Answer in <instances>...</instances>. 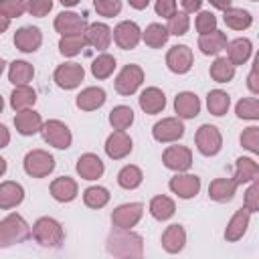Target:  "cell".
<instances>
[{"instance_id": "6da1fadb", "label": "cell", "mask_w": 259, "mask_h": 259, "mask_svg": "<svg viewBox=\"0 0 259 259\" xmlns=\"http://www.w3.org/2000/svg\"><path fill=\"white\" fill-rule=\"evenodd\" d=\"M107 253L113 257H142L144 253V239L130 229H117L107 237Z\"/></svg>"}, {"instance_id": "7a4b0ae2", "label": "cell", "mask_w": 259, "mask_h": 259, "mask_svg": "<svg viewBox=\"0 0 259 259\" xmlns=\"http://www.w3.org/2000/svg\"><path fill=\"white\" fill-rule=\"evenodd\" d=\"M30 235L34 237V241L42 247H49V249H57L61 247L63 239H65V231L61 227L59 221L51 219V217H40L34 225H32V231Z\"/></svg>"}, {"instance_id": "3957f363", "label": "cell", "mask_w": 259, "mask_h": 259, "mask_svg": "<svg viewBox=\"0 0 259 259\" xmlns=\"http://www.w3.org/2000/svg\"><path fill=\"white\" fill-rule=\"evenodd\" d=\"M28 237H30V227L20 214L12 212L0 221V247H10L16 243H22Z\"/></svg>"}, {"instance_id": "277c9868", "label": "cell", "mask_w": 259, "mask_h": 259, "mask_svg": "<svg viewBox=\"0 0 259 259\" xmlns=\"http://www.w3.org/2000/svg\"><path fill=\"white\" fill-rule=\"evenodd\" d=\"M40 134H42V140H45L49 146L57 148V150H67V148L71 146V142H73L71 130H69L63 121H59V119H49V121H45L42 127H40Z\"/></svg>"}, {"instance_id": "5b68a950", "label": "cell", "mask_w": 259, "mask_h": 259, "mask_svg": "<svg viewBox=\"0 0 259 259\" xmlns=\"http://www.w3.org/2000/svg\"><path fill=\"white\" fill-rule=\"evenodd\" d=\"M55 170V158L45 150H30L24 156V172L32 178H45Z\"/></svg>"}, {"instance_id": "8992f818", "label": "cell", "mask_w": 259, "mask_h": 259, "mask_svg": "<svg viewBox=\"0 0 259 259\" xmlns=\"http://www.w3.org/2000/svg\"><path fill=\"white\" fill-rule=\"evenodd\" d=\"M194 142L202 156H217L223 148V136H221L219 127H214L210 123H204L196 130Z\"/></svg>"}, {"instance_id": "52a82bcc", "label": "cell", "mask_w": 259, "mask_h": 259, "mask_svg": "<svg viewBox=\"0 0 259 259\" xmlns=\"http://www.w3.org/2000/svg\"><path fill=\"white\" fill-rule=\"evenodd\" d=\"M144 83V71L138 65H125L115 77V91L119 95H132Z\"/></svg>"}, {"instance_id": "ba28073f", "label": "cell", "mask_w": 259, "mask_h": 259, "mask_svg": "<svg viewBox=\"0 0 259 259\" xmlns=\"http://www.w3.org/2000/svg\"><path fill=\"white\" fill-rule=\"evenodd\" d=\"M111 34H113L115 45H117L119 49H123V51L136 49L138 42H140V38H142V30H140V26H138L134 20H123V22H119V24L111 30Z\"/></svg>"}, {"instance_id": "9c48e42d", "label": "cell", "mask_w": 259, "mask_h": 259, "mask_svg": "<svg viewBox=\"0 0 259 259\" xmlns=\"http://www.w3.org/2000/svg\"><path fill=\"white\" fill-rule=\"evenodd\" d=\"M83 77H85V69L79 63H63L55 69V75H53L55 83L61 89H75L77 85H81Z\"/></svg>"}, {"instance_id": "30bf717a", "label": "cell", "mask_w": 259, "mask_h": 259, "mask_svg": "<svg viewBox=\"0 0 259 259\" xmlns=\"http://www.w3.org/2000/svg\"><path fill=\"white\" fill-rule=\"evenodd\" d=\"M144 214V204L140 202H127V204H119L113 212H111V223L117 229H132L140 223Z\"/></svg>"}, {"instance_id": "8fae6325", "label": "cell", "mask_w": 259, "mask_h": 259, "mask_svg": "<svg viewBox=\"0 0 259 259\" xmlns=\"http://www.w3.org/2000/svg\"><path fill=\"white\" fill-rule=\"evenodd\" d=\"M152 136L156 142L168 144V142H176L184 136V125L178 117H164L160 121L154 123L152 127Z\"/></svg>"}, {"instance_id": "7c38bea8", "label": "cell", "mask_w": 259, "mask_h": 259, "mask_svg": "<svg viewBox=\"0 0 259 259\" xmlns=\"http://www.w3.org/2000/svg\"><path fill=\"white\" fill-rule=\"evenodd\" d=\"M162 162L174 172H186L192 166V152L186 146H168L162 154Z\"/></svg>"}, {"instance_id": "4fadbf2b", "label": "cell", "mask_w": 259, "mask_h": 259, "mask_svg": "<svg viewBox=\"0 0 259 259\" xmlns=\"http://www.w3.org/2000/svg\"><path fill=\"white\" fill-rule=\"evenodd\" d=\"M192 59H194V57H192V49H190V47H186V45H176V47H172V49L168 51V55H166V65H168V69H170L172 73L184 75V73L190 71Z\"/></svg>"}, {"instance_id": "5bb4252c", "label": "cell", "mask_w": 259, "mask_h": 259, "mask_svg": "<svg viewBox=\"0 0 259 259\" xmlns=\"http://www.w3.org/2000/svg\"><path fill=\"white\" fill-rule=\"evenodd\" d=\"M168 186H170V190L176 196H180V198L186 200V198H194L198 194V190H200V178L194 176V174H176V176L170 178Z\"/></svg>"}, {"instance_id": "9a60e30c", "label": "cell", "mask_w": 259, "mask_h": 259, "mask_svg": "<svg viewBox=\"0 0 259 259\" xmlns=\"http://www.w3.org/2000/svg\"><path fill=\"white\" fill-rule=\"evenodd\" d=\"M85 28H87V22L77 12H61L55 18V30L61 36H65V34H83Z\"/></svg>"}, {"instance_id": "2e32d148", "label": "cell", "mask_w": 259, "mask_h": 259, "mask_svg": "<svg viewBox=\"0 0 259 259\" xmlns=\"http://www.w3.org/2000/svg\"><path fill=\"white\" fill-rule=\"evenodd\" d=\"M132 152V138L123 130H115L105 140V154L111 160H121Z\"/></svg>"}, {"instance_id": "e0dca14e", "label": "cell", "mask_w": 259, "mask_h": 259, "mask_svg": "<svg viewBox=\"0 0 259 259\" xmlns=\"http://www.w3.org/2000/svg\"><path fill=\"white\" fill-rule=\"evenodd\" d=\"M42 42L40 28L36 26H22L14 32V47L22 53H34Z\"/></svg>"}, {"instance_id": "ac0fdd59", "label": "cell", "mask_w": 259, "mask_h": 259, "mask_svg": "<svg viewBox=\"0 0 259 259\" xmlns=\"http://www.w3.org/2000/svg\"><path fill=\"white\" fill-rule=\"evenodd\" d=\"M140 107H142V111L144 113H148V115H156V113H160L164 107H166V95H164V91L162 89H158V87H148V89H144L142 93H140Z\"/></svg>"}, {"instance_id": "d6986e66", "label": "cell", "mask_w": 259, "mask_h": 259, "mask_svg": "<svg viewBox=\"0 0 259 259\" xmlns=\"http://www.w3.org/2000/svg\"><path fill=\"white\" fill-rule=\"evenodd\" d=\"M85 38H87V45H91L93 49H99V51H105L113 38L111 34V28L103 22H93V24H87L85 28Z\"/></svg>"}, {"instance_id": "ffe728a7", "label": "cell", "mask_w": 259, "mask_h": 259, "mask_svg": "<svg viewBox=\"0 0 259 259\" xmlns=\"http://www.w3.org/2000/svg\"><path fill=\"white\" fill-rule=\"evenodd\" d=\"M14 125H16V132L22 136H34L36 132H40L42 119H40V113H36L34 109H22V111H16Z\"/></svg>"}, {"instance_id": "44dd1931", "label": "cell", "mask_w": 259, "mask_h": 259, "mask_svg": "<svg viewBox=\"0 0 259 259\" xmlns=\"http://www.w3.org/2000/svg\"><path fill=\"white\" fill-rule=\"evenodd\" d=\"M174 111L178 113V117L192 119L200 113V99L190 91H182L174 99Z\"/></svg>"}, {"instance_id": "7402d4cb", "label": "cell", "mask_w": 259, "mask_h": 259, "mask_svg": "<svg viewBox=\"0 0 259 259\" xmlns=\"http://www.w3.org/2000/svg\"><path fill=\"white\" fill-rule=\"evenodd\" d=\"M249 219H251V212H249L245 206H241V208L231 217V221H229V225H227V229H225V239H227L229 243L239 241V239L245 235L247 227H249Z\"/></svg>"}, {"instance_id": "603a6c76", "label": "cell", "mask_w": 259, "mask_h": 259, "mask_svg": "<svg viewBox=\"0 0 259 259\" xmlns=\"http://www.w3.org/2000/svg\"><path fill=\"white\" fill-rule=\"evenodd\" d=\"M103 170H105V166H103L101 158L95 156V154H83L77 160V172L85 180H97V178H101Z\"/></svg>"}, {"instance_id": "cb8c5ba5", "label": "cell", "mask_w": 259, "mask_h": 259, "mask_svg": "<svg viewBox=\"0 0 259 259\" xmlns=\"http://www.w3.org/2000/svg\"><path fill=\"white\" fill-rule=\"evenodd\" d=\"M22 200H24V188L18 182L6 180L0 184V208L2 210L18 206Z\"/></svg>"}, {"instance_id": "d4e9b609", "label": "cell", "mask_w": 259, "mask_h": 259, "mask_svg": "<svg viewBox=\"0 0 259 259\" xmlns=\"http://www.w3.org/2000/svg\"><path fill=\"white\" fill-rule=\"evenodd\" d=\"M237 186L239 184L233 178H214L208 184V196L217 202H229V200H233Z\"/></svg>"}, {"instance_id": "484cf974", "label": "cell", "mask_w": 259, "mask_h": 259, "mask_svg": "<svg viewBox=\"0 0 259 259\" xmlns=\"http://www.w3.org/2000/svg\"><path fill=\"white\" fill-rule=\"evenodd\" d=\"M186 243V231L182 225H170L162 233V247L166 253H178L184 249Z\"/></svg>"}, {"instance_id": "4316f807", "label": "cell", "mask_w": 259, "mask_h": 259, "mask_svg": "<svg viewBox=\"0 0 259 259\" xmlns=\"http://www.w3.org/2000/svg\"><path fill=\"white\" fill-rule=\"evenodd\" d=\"M253 53V45L249 38H235L231 42H227V59L237 67V65H245L249 61Z\"/></svg>"}, {"instance_id": "83f0119b", "label": "cell", "mask_w": 259, "mask_h": 259, "mask_svg": "<svg viewBox=\"0 0 259 259\" xmlns=\"http://www.w3.org/2000/svg\"><path fill=\"white\" fill-rule=\"evenodd\" d=\"M77 107L83 109V111H93V109H99L103 103H105V91L101 87H85L77 99H75Z\"/></svg>"}, {"instance_id": "f1b7e54d", "label": "cell", "mask_w": 259, "mask_h": 259, "mask_svg": "<svg viewBox=\"0 0 259 259\" xmlns=\"http://www.w3.org/2000/svg\"><path fill=\"white\" fill-rule=\"evenodd\" d=\"M51 194L59 202H71L77 196V182L73 178H69V176L55 178L51 182Z\"/></svg>"}, {"instance_id": "f546056e", "label": "cell", "mask_w": 259, "mask_h": 259, "mask_svg": "<svg viewBox=\"0 0 259 259\" xmlns=\"http://www.w3.org/2000/svg\"><path fill=\"white\" fill-rule=\"evenodd\" d=\"M198 49L202 51V55H219L221 51L227 49V34L221 32V30H212V32L200 34Z\"/></svg>"}, {"instance_id": "4dcf8cb0", "label": "cell", "mask_w": 259, "mask_h": 259, "mask_svg": "<svg viewBox=\"0 0 259 259\" xmlns=\"http://www.w3.org/2000/svg\"><path fill=\"white\" fill-rule=\"evenodd\" d=\"M34 103H36V93L28 85H16L14 91L10 93V105H12L14 111L30 109Z\"/></svg>"}, {"instance_id": "1f68e13d", "label": "cell", "mask_w": 259, "mask_h": 259, "mask_svg": "<svg viewBox=\"0 0 259 259\" xmlns=\"http://www.w3.org/2000/svg\"><path fill=\"white\" fill-rule=\"evenodd\" d=\"M34 77V67L26 61H14L10 63L8 69V81L16 87V85H28V81H32Z\"/></svg>"}, {"instance_id": "d6a6232c", "label": "cell", "mask_w": 259, "mask_h": 259, "mask_svg": "<svg viewBox=\"0 0 259 259\" xmlns=\"http://www.w3.org/2000/svg\"><path fill=\"white\" fill-rule=\"evenodd\" d=\"M223 12H225V14H223L225 24H227L229 28H233V30H245V28H249L251 22H253L251 12H247V10H243V8H227V10H223Z\"/></svg>"}, {"instance_id": "836d02e7", "label": "cell", "mask_w": 259, "mask_h": 259, "mask_svg": "<svg viewBox=\"0 0 259 259\" xmlns=\"http://www.w3.org/2000/svg\"><path fill=\"white\" fill-rule=\"evenodd\" d=\"M257 176H259V166H257L255 160H251V158H239L235 162V176H233V180L237 184L251 182Z\"/></svg>"}, {"instance_id": "e575fe53", "label": "cell", "mask_w": 259, "mask_h": 259, "mask_svg": "<svg viewBox=\"0 0 259 259\" xmlns=\"http://www.w3.org/2000/svg\"><path fill=\"white\" fill-rule=\"evenodd\" d=\"M174 210H176V206H174V200L170 196L158 194L150 200V214L156 221H168L174 214Z\"/></svg>"}, {"instance_id": "d590c367", "label": "cell", "mask_w": 259, "mask_h": 259, "mask_svg": "<svg viewBox=\"0 0 259 259\" xmlns=\"http://www.w3.org/2000/svg\"><path fill=\"white\" fill-rule=\"evenodd\" d=\"M168 30H166V26H162V24H158V22H152V24H148L146 26V30L142 32V38H144V42L150 47V49H162L166 42H168Z\"/></svg>"}, {"instance_id": "8d00e7d4", "label": "cell", "mask_w": 259, "mask_h": 259, "mask_svg": "<svg viewBox=\"0 0 259 259\" xmlns=\"http://www.w3.org/2000/svg\"><path fill=\"white\" fill-rule=\"evenodd\" d=\"M208 73H210L212 81H217V83H229L235 77V65L227 57H217L214 63L210 65Z\"/></svg>"}, {"instance_id": "74e56055", "label": "cell", "mask_w": 259, "mask_h": 259, "mask_svg": "<svg viewBox=\"0 0 259 259\" xmlns=\"http://www.w3.org/2000/svg\"><path fill=\"white\" fill-rule=\"evenodd\" d=\"M87 47L85 34H65L59 40V53L63 57H75Z\"/></svg>"}, {"instance_id": "f35d334b", "label": "cell", "mask_w": 259, "mask_h": 259, "mask_svg": "<svg viewBox=\"0 0 259 259\" xmlns=\"http://www.w3.org/2000/svg\"><path fill=\"white\" fill-rule=\"evenodd\" d=\"M229 105H231L229 93H225V91H221V89L208 91V95H206V107H208V111H210L212 115H217V117L225 115V113L229 111Z\"/></svg>"}, {"instance_id": "ab89813d", "label": "cell", "mask_w": 259, "mask_h": 259, "mask_svg": "<svg viewBox=\"0 0 259 259\" xmlns=\"http://www.w3.org/2000/svg\"><path fill=\"white\" fill-rule=\"evenodd\" d=\"M142 180H144V174H142V170H140L138 166H134V164L123 166V168L119 170V174H117V184H119L121 188H125V190L138 188V186L142 184Z\"/></svg>"}, {"instance_id": "60d3db41", "label": "cell", "mask_w": 259, "mask_h": 259, "mask_svg": "<svg viewBox=\"0 0 259 259\" xmlns=\"http://www.w3.org/2000/svg\"><path fill=\"white\" fill-rule=\"evenodd\" d=\"M109 123L113 130H127L134 123V111L127 105H117L109 111Z\"/></svg>"}, {"instance_id": "b9f144b4", "label": "cell", "mask_w": 259, "mask_h": 259, "mask_svg": "<svg viewBox=\"0 0 259 259\" xmlns=\"http://www.w3.org/2000/svg\"><path fill=\"white\" fill-rule=\"evenodd\" d=\"M83 202L89 208H103L109 202V192L103 186H89L83 192Z\"/></svg>"}, {"instance_id": "7bdbcfd3", "label": "cell", "mask_w": 259, "mask_h": 259, "mask_svg": "<svg viewBox=\"0 0 259 259\" xmlns=\"http://www.w3.org/2000/svg\"><path fill=\"white\" fill-rule=\"evenodd\" d=\"M115 71V59L107 53H101L93 63H91V73L95 79H107Z\"/></svg>"}, {"instance_id": "ee69618b", "label": "cell", "mask_w": 259, "mask_h": 259, "mask_svg": "<svg viewBox=\"0 0 259 259\" xmlns=\"http://www.w3.org/2000/svg\"><path fill=\"white\" fill-rule=\"evenodd\" d=\"M235 113L241 119H259V101H257V97H243L235 105Z\"/></svg>"}, {"instance_id": "f6af8a7d", "label": "cell", "mask_w": 259, "mask_h": 259, "mask_svg": "<svg viewBox=\"0 0 259 259\" xmlns=\"http://www.w3.org/2000/svg\"><path fill=\"white\" fill-rule=\"evenodd\" d=\"M188 26H190V18H188V12H174L170 18H168V34H174V36H182L188 32Z\"/></svg>"}, {"instance_id": "bcb514c9", "label": "cell", "mask_w": 259, "mask_h": 259, "mask_svg": "<svg viewBox=\"0 0 259 259\" xmlns=\"http://www.w3.org/2000/svg\"><path fill=\"white\" fill-rule=\"evenodd\" d=\"M26 10V0H0V12L6 18H18Z\"/></svg>"}, {"instance_id": "7dc6e473", "label": "cell", "mask_w": 259, "mask_h": 259, "mask_svg": "<svg viewBox=\"0 0 259 259\" xmlns=\"http://www.w3.org/2000/svg\"><path fill=\"white\" fill-rule=\"evenodd\" d=\"M93 8L97 10V14L111 18L117 16L121 10V0H93Z\"/></svg>"}, {"instance_id": "c3c4849f", "label": "cell", "mask_w": 259, "mask_h": 259, "mask_svg": "<svg viewBox=\"0 0 259 259\" xmlns=\"http://www.w3.org/2000/svg\"><path fill=\"white\" fill-rule=\"evenodd\" d=\"M241 146L247 148L251 154H259V127L251 125V127L243 130V134H241Z\"/></svg>"}, {"instance_id": "681fc988", "label": "cell", "mask_w": 259, "mask_h": 259, "mask_svg": "<svg viewBox=\"0 0 259 259\" xmlns=\"http://www.w3.org/2000/svg\"><path fill=\"white\" fill-rule=\"evenodd\" d=\"M194 24H196V30H198L200 34L212 32V30H217V16H214L212 12H208V10H202V12H198Z\"/></svg>"}, {"instance_id": "f907efd6", "label": "cell", "mask_w": 259, "mask_h": 259, "mask_svg": "<svg viewBox=\"0 0 259 259\" xmlns=\"http://www.w3.org/2000/svg\"><path fill=\"white\" fill-rule=\"evenodd\" d=\"M51 8H53V0H26V10L30 16L42 18L51 12Z\"/></svg>"}, {"instance_id": "816d5d0a", "label": "cell", "mask_w": 259, "mask_h": 259, "mask_svg": "<svg viewBox=\"0 0 259 259\" xmlns=\"http://www.w3.org/2000/svg\"><path fill=\"white\" fill-rule=\"evenodd\" d=\"M245 208L249 212H257L259 210V184H257V178L251 180V186L245 192Z\"/></svg>"}, {"instance_id": "f5cc1de1", "label": "cell", "mask_w": 259, "mask_h": 259, "mask_svg": "<svg viewBox=\"0 0 259 259\" xmlns=\"http://www.w3.org/2000/svg\"><path fill=\"white\" fill-rule=\"evenodd\" d=\"M156 14L162 18H170L176 12V0H156Z\"/></svg>"}, {"instance_id": "db71d44e", "label": "cell", "mask_w": 259, "mask_h": 259, "mask_svg": "<svg viewBox=\"0 0 259 259\" xmlns=\"http://www.w3.org/2000/svg\"><path fill=\"white\" fill-rule=\"evenodd\" d=\"M180 4L184 8V12H196V10H200L202 0H180Z\"/></svg>"}, {"instance_id": "11a10c76", "label": "cell", "mask_w": 259, "mask_h": 259, "mask_svg": "<svg viewBox=\"0 0 259 259\" xmlns=\"http://www.w3.org/2000/svg\"><path fill=\"white\" fill-rule=\"evenodd\" d=\"M247 85H249V89H251V93H259V83H257V67H253V69H251V73H249V81H247Z\"/></svg>"}, {"instance_id": "9f6ffc18", "label": "cell", "mask_w": 259, "mask_h": 259, "mask_svg": "<svg viewBox=\"0 0 259 259\" xmlns=\"http://www.w3.org/2000/svg\"><path fill=\"white\" fill-rule=\"evenodd\" d=\"M10 142V132L6 130V125L0 123V148H6Z\"/></svg>"}, {"instance_id": "6f0895ef", "label": "cell", "mask_w": 259, "mask_h": 259, "mask_svg": "<svg viewBox=\"0 0 259 259\" xmlns=\"http://www.w3.org/2000/svg\"><path fill=\"white\" fill-rule=\"evenodd\" d=\"M214 8H219V10H227V8H231V2L233 0H208Z\"/></svg>"}, {"instance_id": "680465c9", "label": "cell", "mask_w": 259, "mask_h": 259, "mask_svg": "<svg viewBox=\"0 0 259 259\" xmlns=\"http://www.w3.org/2000/svg\"><path fill=\"white\" fill-rule=\"evenodd\" d=\"M127 2H130V6L136 8V10H144V8H148V4H150V0H127Z\"/></svg>"}, {"instance_id": "91938a15", "label": "cell", "mask_w": 259, "mask_h": 259, "mask_svg": "<svg viewBox=\"0 0 259 259\" xmlns=\"http://www.w3.org/2000/svg\"><path fill=\"white\" fill-rule=\"evenodd\" d=\"M8 26H10V18H6V16L0 12V34H2L4 30H8Z\"/></svg>"}, {"instance_id": "94428289", "label": "cell", "mask_w": 259, "mask_h": 259, "mask_svg": "<svg viewBox=\"0 0 259 259\" xmlns=\"http://www.w3.org/2000/svg\"><path fill=\"white\" fill-rule=\"evenodd\" d=\"M59 2H61L63 6H77L81 0H59Z\"/></svg>"}, {"instance_id": "6125c7cd", "label": "cell", "mask_w": 259, "mask_h": 259, "mask_svg": "<svg viewBox=\"0 0 259 259\" xmlns=\"http://www.w3.org/2000/svg\"><path fill=\"white\" fill-rule=\"evenodd\" d=\"M4 172H6V160H4L2 156H0V176H2Z\"/></svg>"}, {"instance_id": "be15d7a7", "label": "cell", "mask_w": 259, "mask_h": 259, "mask_svg": "<svg viewBox=\"0 0 259 259\" xmlns=\"http://www.w3.org/2000/svg\"><path fill=\"white\" fill-rule=\"evenodd\" d=\"M4 65H6L4 59H0V75H2V71H4Z\"/></svg>"}, {"instance_id": "e7e4bbea", "label": "cell", "mask_w": 259, "mask_h": 259, "mask_svg": "<svg viewBox=\"0 0 259 259\" xmlns=\"http://www.w3.org/2000/svg\"><path fill=\"white\" fill-rule=\"evenodd\" d=\"M2 109H4V99H2V95H0V113H2Z\"/></svg>"}, {"instance_id": "03108f58", "label": "cell", "mask_w": 259, "mask_h": 259, "mask_svg": "<svg viewBox=\"0 0 259 259\" xmlns=\"http://www.w3.org/2000/svg\"><path fill=\"white\" fill-rule=\"evenodd\" d=\"M251 2H257V0H251Z\"/></svg>"}]
</instances>
